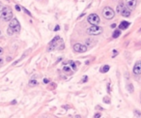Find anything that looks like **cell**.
<instances>
[{
  "label": "cell",
  "mask_w": 141,
  "mask_h": 118,
  "mask_svg": "<svg viewBox=\"0 0 141 118\" xmlns=\"http://www.w3.org/2000/svg\"><path fill=\"white\" fill-rule=\"evenodd\" d=\"M57 47H60V49L64 48V43H63V40L59 37V36H56V37H55L54 39L50 42L49 47H48V51H52V49L57 48Z\"/></svg>",
  "instance_id": "1"
},
{
  "label": "cell",
  "mask_w": 141,
  "mask_h": 118,
  "mask_svg": "<svg viewBox=\"0 0 141 118\" xmlns=\"http://www.w3.org/2000/svg\"><path fill=\"white\" fill-rule=\"evenodd\" d=\"M0 17L1 20H4V21H9L13 18V12L11 10L10 7H4L2 11H1V15H0Z\"/></svg>",
  "instance_id": "2"
},
{
  "label": "cell",
  "mask_w": 141,
  "mask_h": 118,
  "mask_svg": "<svg viewBox=\"0 0 141 118\" xmlns=\"http://www.w3.org/2000/svg\"><path fill=\"white\" fill-rule=\"evenodd\" d=\"M102 32H103V28L99 26V25H92V26L87 29V33L89 35H94V36L100 35Z\"/></svg>",
  "instance_id": "3"
},
{
  "label": "cell",
  "mask_w": 141,
  "mask_h": 118,
  "mask_svg": "<svg viewBox=\"0 0 141 118\" xmlns=\"http://www.w3.org/2000/svg\"><path fill=\"white\" fill-rule=\"evenodd\" d=\"M9 27H11L13 29V31H14L15 33H18L21 31V23H19V21L16 17H13L10 20V26Z\"/></svg>",
  "instance_id": "4"
},
{
  "label": "cell",
  "mask_w": 141,
  "mask_h": 118,
  "mask_svg": "<svg viewBox=\"0 0 141 118\" xmlns=\"http://www.w3.org/2000/svg\"><path fill=\"white\" fill-rule=\"evenodd\" d=\"M87 20H88V22L90 24H92V25H99L100 22V17L97 15V14H91L88 16L87 17Z\"/></svg>",
  "instance_id": "5"
},
{
  "label": "cell",
  "mask_w": 141,
  "mask_h": 118,
  "mask_svg": "<svg viewBox=\"0 0 141 118\" xmlns=\"http://www.w3.org/2000/svg\"><path fill=\"white\" fill-rule=\"evenodd\" d=\"M103 16L106 20H112L114 17V16H115V12L110 7H105L103 10Z\"/></svg>",
  "instance_id": "6"
},
{
  "label": "cell",
  "mask_w": 141,
  "mask_h": 118,
  "mask_svg": "<svg viewBox=\"0 0 141 118\" xmlns=\"http://www.w3.org/2000/svg\"><path fill=\"white\" fill-rule=\"evenodd\" d=\"M73 51L78 53H83L87 51V47L82 44H76L73 46Z\"/></svg>",
  "instance_id": "7"
},
{
  "label": "cell",
  "mask_w": 141,
  "mask_h": 118,
  "mask_svg": "<svg viewBox=\"0 0 141 118\" xmlns=\"http://www.w3.org/2000/svg\"><path fill=\"white\" fill-rule=\"evenodd\" d=\"M136 5H137V0H126V6L131 11L133 10Z\"/></svg>",
  "instance_id": "8"
},
{
  "label": "cell",
  "mask_w": 141,
  "mask_h": 118,
  "mask_svg": "<svg viewBox=\"0 0 141 118\" xmlns=\"http://www.w3.org/2000/svg\"><path fill=\"white\" fill-rule=\"evenodd\" d=\"M133 74H141V62H137L133 67Z\"/></svg>",
  "instance_id": "9"
},
{
  "label": "cell",
  "mask_w": 141,
  "mask_h": 118,
  "mask_svg": "<svg viewBox=\"0 0 141 118\" xmlns=\"http://www.w3.org/2000/svg\"><path fill=\"white\" fill-rule=\"evenodd\" d=\"M121 15H122L123 17H130V16H131V10H130L127 6H125L124 9H123V10H122V12H121Z\"/></svg>",
  "instance_id": "10"
},
{
  "label": "cell",
  "mask_w": 141,
  "mask_h": 118,
  "mask_svg": "<svg viewBox=\"0 0 141 118\" xmlns=\"http://www.w3.org/2000/svg\"><path fill=\"white\" fill-rule=\"evenodd\" d=\"M129 25H130L129 21H122L120 23V25H119V28L120 29H127V27H129Z\"/></svg>",
  "instance_id": "11"
},
{
  "label": "cell",
  "mask_w": 141,
  "mask_h": 118,
  "mask_svg": "<svg viewBox=\"0 0 141 118\" xmlns=\"http://www.w3.org/2000/svg\"><path fill=\"white\" fill-rule=\"evenodd\" d=\"M125 6H126V5H125L124 3H122V2L118 4V5H117V8H116V11H117V13L121 14V12H122V10L124 9Z\"/></svg>",
  "instance_id": "12"
},
{
  "label": "cell",
  "mask_w": 141,
  "mask_h": 118,
  "mask_svg": "<svg viewBox=\"0 0 141 118\" xmlns=\"http://www.w3.org/2000/svg\"><path fill=\"white\" fill-rule=\"evenodd\" d=\"M77 65H79V62H78V63H77V62H73V61H71V62H70V67L72 68L73 71H76V70Z\"/></svg>",
  "instance_id": "13"
},
{
  "label": "cell",
  "mask_w": 141,
  "mask_h": 118,
  "mask_svg": "<svg viewBox=\"0 0 141 118\" xmlns=\"http://www.w3.org/2000/svg\"><path fill=\"white\" fill-rule=\"evenodd\" d=\"M95 40H92V39H86L85 41V44H86V47H92L94 44H95Z\"/></svg>",
  "instance_id": "14"
},
{
  "label": "cell",
  "mask_w": 141,
  "mask_h": 118,
  "mask_svg": "<svg viewBox=\"0 0 141 118\" xmlns=\"http://www.w3.org/2000/svg\"><path fill=\"white\" fill-rule=\"evenodd\" d=\"M109 68L110 67L108 66V65H104V66L100 69V72H102V73H106V72L109 71Z\"/></svg>",
  "instance_id": "15"
},
{
  "label": "cell",
  "mask_w": 141,
  "mask_h": 118,
  "mask_svg": "<svg viewBox=\"0 0 141 118\" xmlns=\"http://www.w3.org/2000/svg\"><path fill=\"white\" fill-rule=\"evenodd\" d=\"M120 35H121V31L120 30H115L113 32V35H112V37L116 39V38H118L119 36H120Z\"/></svg>",
  "instance_id": "16"
},
{
  "label": "cell",
  "mask_w": 141,
  "mask_h": 118,
  "mask_svg": "<svg viewBox=\"0 0 141 118\" xmlns=\"http://www.w3.org/2000/svg\"><path fill=\"white\" fill-rule=\"evenodd\" d=\"M63 70L65 72H67V73H72V68L68 67V66H64V67H63Z\"/></svg>",
  "instance_id": "17"
},
{
  "label": "cell",
  "mask_w": 141,
  "mask_h": 118,
  "mask_svg": "<svg viewBox=\"0 0 141 118\" xmlns=\"http://www.w3.org/2000/svg\"><path fill=\"white\" fill-rule=\"evenodd\" d=\"M7 33H8V35H10V36H12V35H13V34H14L15 32L13 31V29H12L11 27H9V28L7 29Z\"/></svg>",
  "instance_id": "18"
},
{
  "label": "cell",
  "mask_w": 141,
  "mask_h": 118,
  "mask_svg": "<svg viewBox=\"0 0 141 118\" xmlns=\"http://www.w3.org/2000/svg\"><path fill=\"white\" fill-rule=\"evenodd\" d=\"M29 84H30V85H35V84H37V81L35 80V79H32V80H30V82H29Z\"/></svg>",
  "instance_id": "19"
},
{
  "label": "cell",
  "mask_w": 141,
  "mask_h": 118,
  "mask_svg": "<svg viewBox=\"0 0 141 118\" xmlns=\"http://www.w3.org/2000/svg\"><path fill=\"white\" fill-rule=\"evenodd\" d=\"M23 11H24V12H25L26 14H27L28 16H31V13H30V12H28V10H26L25 8H23Z\"/></svg>",
  "instance_id": "20"
},
{
  "label": "cell",
  "mask_w": 141,
  "mask_h": 118,
  "mask_svg": "<svg viewBox=\"0 0 141 118\" xmlns=\"http://www.w3.org/2000/svg\"><path fill=\"white\" fill-rule=\"evenodd\" d=\"M129 87H130V88H129V89H130V91H131V92L133 91V86H132V85L130 84V85H129Z\"/></svg>",
  "instance_id": "21"
},
{
  "label": "cell",
  "mask_w": 141,
  "mask_h": 118,
  "mask_svg": "<svg viewBox=\"0 0 141 118\" xmlns=\"http://www.w3.org/2000/svg\"><path fill=\"white\" fill-rule=\"evenodd\" d=\"M16 9H17V11H18V12H19V11H21V7L18 6V5H16Z\"/></svg>",
  "instance_id": "22"
},
{
  "label": "cell",
  "mask_w": 141,
  "mask_h": 118,
  "mask_svg": "<svg viewBox=\"0 0 141 118\" xmlns=\"http://www.w3.org/2000/svg\"><path fill=\"white\" fill-rule=\"evenodd\" d=\"M87 77H83V78H82V82H84V81H87Z\"/></svg>",
  "instance_id": "23"
},
{
  "label": "cell",
  "mask_w": 141,
  "mask_h": 118,
  "mask_svg": "<svg viewBox=\"0 0 141 118\" xmlns=\"http://www.w3.org/2000/svg\"><path fill=\"white\" fill-rule=\"evenodd\" d=\"M44 82H45V83H48V82H49V79H48V78H45V79H44Z\"/></svg>",
  "instance_id": "24"
},
{
  "label": "cell",
  "mask_w": 141,
  "mask_h": 118,
  "mask_svg": "<svg viewBox=\"0 0 141 118\" xmlns=\"http://www.w3.org/2000/svg\"><path fill=\"white\" fill-rule=\"evenodd\" d=\"M1 54H3V48H2V47H0V55H1Z\"/></svg>",
  "instance_id": "25"
},
{
  "label": "cell",
  "mask_w": 141,
  "mask_h": 118,
  "mask_svg": "<svg viewBox=\"0 0 141 118\" xmlns=\"http://www.w3.org/2000/svg\"><path fill=\"white\" fill-rule=\"evenodd\" d=\"M2 9H3V6H2V4L0 3V13H1V11H2Z\"/></svg>",
  "instance_id": "26"
},
{
  "label": "cell",
  "mask_w": 141,
  "mask_h": 118,
  "mask_svg": "<svg viewBox=\"0 0 141 118\" xmlns=\"http://www.w3.org/2000/svg\"><path fill=\"white\" fill-rule=\"evenodd\" d=\"M95 117H100V113H97V114H95Z\"/></svg>",
  "instance_id": "27"
},
{
  "label": "cell",
  "mask_w": 141,
  "mask_h": 118,
  "mask_svg": "<svg viewBox=\"0 0 141 118\" xmlns=\"http://www.w3.org/2000/svg\"><path fill=\"white\" fill-rule=\"evenodd\" d=\"M111 27H112V28H115V27H116V24H115V23L111 24Z\"/></svg>",
  "instance_id": "28"
},
{
  "label": "cell",
  "mask_w": 141,
  "mask_h": 118,
  "mask_svg": "<svg viewBox=\"0 0 141 118\" xmlns=\"http://www.w3.org/2000/svg\"><path fill=\"white\" fill-rule=\"evenodd\" d=\"M55 30H56V31L59 30V26H56V28H55Z\"/></svg>",
  "instance_id": "29"
},
{
  "label": "cell",
  "mask_w": 141,
  "mask_h": 118,
  "mask_svg": "<svg viewBox=\"0 0 141 118\" xmlns=\"http://www.w3.org/2000/svg\"><path fill=\"white\" fill-rule=\"evenodd\" d=\"M0 34H1V32H0Z\"/></svg>",
  "instance_id": "30"
}]
</instances>
